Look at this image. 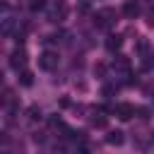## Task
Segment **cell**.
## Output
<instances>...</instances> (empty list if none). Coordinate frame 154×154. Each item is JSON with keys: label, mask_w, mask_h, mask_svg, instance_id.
Returning <instances> with one entry per match:
<instances>
[{"label": "cell", "mask_w": 154, "mask_h": 154, "mask_svg": "<svg viewBox=\"0 0 154 154\" xmlns=\"http://www.w3.org/2000/svg\"><path fill=\"white\" fill-rule=\"evenodd\" d=\"M113 17H116V12L113 10H99L96 14H94V24L99 26V29H108L111 24H113Z\"/></svg>", "instance_id": "6da1fadb"}, {"label": "cell", "mask_w": 154, "mask_h": 154, "mask_svg": "<svg viewBox=\"0 0 154 154\" xmlns=\"http://www.w3.org/2000/svg\"><path fill=\"white\" fill-rule=\"evenodd\" d=\"M38 67H41V70H55V67H58V53L43 51L41 58H38Z\"/></svg>", "instance_id": "7a4b0ae2"}, {"label": "cell", "mask_w": 154, "mask_h": 154, "mask_svg": "<svg viewBox=\"0 0 154 154\" xmlns=\"http://www.w3.org/2000/svg\"><path fill=\"white\" fill-rule=\"evenodd\" d=\"M113 111H116V116H118L120 120H130V118L135 116V106H132V103H118Z\"/></svg>", "instance_id": "3957f363"}, {"label": "cell", "mask_w": 154, "mask_h": 154, "mask_svg": "<svg viewBox=\"0 0 154 154\" xmlns=\"http://www.w3.org/2000/svg\"><path fill=\"white\" fill-rule=\"evenodd\" d=\"M24 65H26V53H24L22 48H17V51L10 55V67L19 70V67H24Z\"/></svg>", "instance_id": "277c9868"}, {"label": "cell", "mask_w": 154, "mask_h": 154, "mask_svg": "<svg viewBox=\"0 0 154 154\" xmlns=\"http://www.w3.org/2000/svg\"><path fill=\"white\" fill-rule=\"evenodd\" d=\"M65 14H67V5L65 2H55L53 10H51V19L53 22H60V19H65Z\"/></svg>", "instance_id": "5b68a950"}, {"label": "cell", "mask_w": 154, "mask_h": 154, "mask_svg": "<svg viewBox=\"0 0 154 154\" xmlns=\"http://www.w3.org/2000/svg\"><path fill=\"white\" fill-rule=\"evenodd\" d=\"M123 14H125L128 19H135V17L140 14V5H137L135 0H128V2L123 5Z\"/></svg>", "instance_id": "8992f818"}, {"label": "cell", "mask_w": 154, "mask_h": 154, "mask_svg": "<svg viewBox=\"0 0 154 154\" xmlns=\"http://www.w3.org/2000/svg\"><path fill=\"white\" fill-rule=\"evenodd\" d=\"M120 46H123V36H118V34H116V36H108V38H106V48H108L111 53H113V51H118Z\"/></svg>", "instance_id": "52a82bcc"}, {"label": "cell", "mask_w": 154, "mask_h": 154, "mask_svg": "<svg viewBox=\"0 0 154 154\" xmlns=\"http://www.w3.org/2000/svg\"><path fill=\"white\" fill-rule=\"evenodd\" d=\"M19 84H22V87H31V84H34V72L22 70V75H19Z\"/></svg>", "instance_id": "ba28073f"}, {"label": "cell", "mask_w": 154, "mask_h": 154, "mask_svg": "<svg viewBox=\"0 0 154 154\" xmlns=\"http://www.w3.org/2000/svg\"><path fill=\"white\" fill-rule=\"evenodd\" d=\"M106 142H108V144H116V147H118V144H123V132H120V130H113V132H108Z\"/></svg>", "instance_id": "9c48e42d"}, {"label": "cell", "mask_w": 154, "mask_h": 154, "mask_svg": "<svg viewBox=\"0 0 154 154\" xmlns=\"http://www.w3.org/2000/svg\"><path fill=\"white\" fill-rule=\"evenodd\" d=\"M113 67H116V70H128V67H130V60L123 58V55H118V60H113Z\"/></svg>", "instance_id": "30bf717a"}, {"label": "cell", "mask_w": 154, "mask_h": 154, "mask_svg": "<svg viewBox=\"0 0 154 154\" xmlns=\"http://www.w3.org/2000/svg\"><path fill=\"white\" fill-rule=\"evenodd\" d=\"M46 7V0H29V10L31 12H41Z\"/></svg>", "instance_id": "8fae6325"}, {"label": "cell", "mask_w": 154, "mask_h": 154, "mask_svg": "<svg viewBox=\"0 0 154 154\" xmlns=\"http://www.w3.org/2000/svg\"><path fill=\"white\" fill-rule=\"evenodd\" d=\"M106 123H108L106 116H94V118H91V125H94V128H106Z\"/></svg>", "instance_id": "7c38bea8"}, {"label": "cell", "mask_w": 154, "mask_h": 154, "mask_svg": "<svg viewBox=\"0 0 154 154\" xmlns=\"http://www.w3.org/2000/svg\"><path fill=\"white\" fill-rule=\"evenodd\" d=\"M38 116H41V113H38V108H36V106H31V108H29V118H38Z\"/></svg>", "instance_id": "4fadbf2b"}, {"label": "cell", "mask_w": 154, "mask_h": 154, "mask_svg": "<svg viewBox=\"0 0 154 154\" xmlns=\"http://www.w3.org/2000/svg\"><path fill=\"white\" fill-rule=\"evenodd\" d=\"M94 72H96V75H103V72H106V67H103V65H96V67H94Z\"/></svg>", "instance_id": "5bb4252c"}]
</instances>
